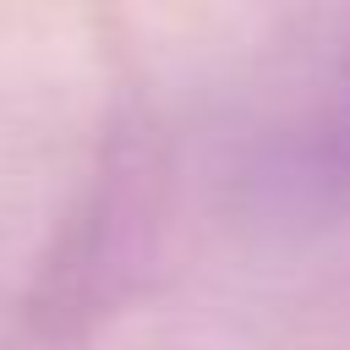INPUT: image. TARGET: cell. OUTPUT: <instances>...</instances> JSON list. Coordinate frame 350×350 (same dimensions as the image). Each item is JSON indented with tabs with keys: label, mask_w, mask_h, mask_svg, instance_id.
Listing matches in <instances>:
<instances>
[{
	"label": "cell",
	"mask_w": 350,
	"mask_h": 350,
	"mask_svg": "<svg viewBox=\"0 0 350 350\" xmlns=\"http://www.w3.org/2000/svg\"><path fill=\"white\" fill-rule=\"evenodd\" d=\"M301 170L317 191L350 202V49L339 55V71L328 82V98L306 131V148H301Z\"/></svg>",
	"instance_id": "1"
}]
</instances>
